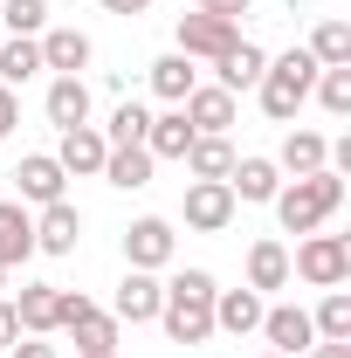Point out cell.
I'll return each instance as SVG.
<instances>
[{"label": "cell", "instance_id": "obj_1", "mask_svg": "<svg viewBox=\"0 0 351 358\" xmlns=\"http://www.w3.org/2000/svg\"><path fill=\"white\" fill-rule=\"evenodd\" d=\"M214 275L207 268H179L173 282H166V303H159V331L173 338V345H207L214 338Z\"/></svg>", "mask_w": 351, "mask_h": 358}, {"label": "cell", "instance_id": "obj_2", "mask_svg": "<svg viewBox=\"0 0 351 358\" xmlns=\"http://www.w3.org/2000/svg\"><path fill=\"white\" fill-rule=\"evenodd\" d=\"M275 221H282V234H317V227L331 221L338 207H345V173H303V179H282L275 186Z\"/></svg>", "mask_w": 351, "mask_h": 358}, {"label": "cell", "instance_id": "obj_3", "mask_svg": "<svg viewBox=\"0 0 351 358\" xmlns=\"http://www.w3.org/2000/svg\"><path fill=\"white\" fill-rule=\"evenodd\" d=\"M310 90H317V62H310V48H289V55H268L255 96H262V110L275 124H296V110L310 103Z\"/></svg>", "mask_w": 351, "mask_h": 358}, {"label": "cell", "instance_id": "obj_4", "mask_svg": "<svg viewBox=\"0 0 351 358\" xmlns=\"http://www.w3.org/2000/svg\"><path fill=\"white\" fill-rule=\"evenodd\" d=\"M289 275H303L310 289H345L351 282V241L345 234H303V248L289 255Z\"/></svg>", "mask_w": 351, "mask_h": 358}, {"label": "cell", "instance_id": "obj_5", "mask_svg": "<svg viewBox=\"0 0 351 358\" xmlns=\"http://www.w3.org/2000/svg\"><path fill=\"white\" fill-rule=\"evenodd\" d=\"M173 255H179V234H173V221L166 214H138L131 227H124V262L131 268H173Z\"/></svg>", "mask_w": 351, "mask_h": 358}, {"label": "cell", "instance_id": "obj_6", "mask_svg": "<svg viewBox=\"0 0 351 358\" xmlns=\"http://www.w3.org/2000/svg\"><path fill=\"white\" fill-rule=\"evenodd\" d=\"M179 55H186V62H220V55H227V48L241 42V28H234V21H214V14H200V7H193V14H179Z\"/></svg>", "mask_w": 351, "mask_h": 358}, {"label": "cell", "instance_id": "obj_7", "mask_svg": "<svg viewBox=\"0 0 351 358\" xmlns=\"http://www.w3.org/2000/svg\"><path fill=\"white\" fill-rule=\"evenodd\" d=\"M234 207H241V200L227 193V179H193L179 214H186L193 234H227V227H234Z\"/></svg>", "mask_w": 351, "mask_h": 358}, {"label": "cell", "instance_id": "obj_8", "mask_svg": "<svg viewBox=\"0 0 351 358\" xmlns=\"http://www.w3.org/2000/svg\"><path fill=\"white\" fill-rule=\"evenodd\" d=\"M159 303H166V282H159L152 268H124L110 317H117V324H159Z\"/></svg>", "mask_w": 351, "mask_h": 358}, {"label": "cell", "instance_id": "obj_9", "mask_svg": "<svg viewBox=\"0 0 351 358\" xmlns=\"http://www.w3.org/2000/svg\"><path fill=\"white\" fill-rule=\"evenodd\" d=\"M62 186H69V173L55 166V152H28V159L14 166V193H21V207H48V200H69Z\"/></svg>", "mask_w": 351, "mask_h": 358}, {"label": "cell", "instance_id": "obj_10", "mask_svg": "<svg viewBox=\"0 0 351 358\" xmlns=\"http://www.w3.org/2000/svg\"><path fill=\"white\" fill-rule=\"evenodd\" d=\"M262 338H268V352H282V358H296L317 345V324H310L303 303H275V310H262Z\"/></svg>", "mask_w": 351, "mask_h": 358}, {"label": "cell", "instance_id": "obj_11", "mask_svg": "<svg viewBox=\"0 0 351 358\" xmlns=\"http://www.w3.org/2000/svg\"><path fill=\"white\" fill-rule=\"evenodd\" d=\"M76 241H83V214L69 200H48L35 214V255H76Z\"/></svg>", "mask_w": 351, "mask_h": 358}, {"label": "cell", "instance_id": "obj_12", "mask_svg": "<svg viewBox=\"0 0 351 358\" xmlns=\"http://www.w3.org/2000/svg\"><path fill=\"white\" fill-rule=\"evenodd\" d=\"M179 110H186L193 138H227V124H234V96L220 83H193V96H186Z\"/></svg>", "mask_w": 351, "mask_h": 358}, {"label": "cell", "instance_id": "obj_13", "mask_svg": "<svg viewBox=\"0 0 351 358\" xmlns=\"http://www.w3.org/2000/svg\"><path fill=\"white\" fill-rule=\"evenodd\" d=\"M35 42H42V69H55V76H83L89 55H96L83 28H42Z\"/></svg>", "mask_w": 351, "mask_h": 358}, {"label": "cell", "instance_id": "obj_14", "mask_svg": "<svg viewBox=\"0 0 351 358\" xmlns=\"http://www.w3.org/2000/svg\"><path fill=\"white\" fill-rule=\"evenodd\" d=\"M103 152H110L103 131H96V124H76V131H62V145H55V166L69 179H96L103 173Z\"/></svg>", "mask_w": 351, "mask_h": 358}, {"label": "cell", "instance_id": "obj_15", "mask_svg": "<svg viewBox=\"0 0 351 358\" xmlns=\"http://www.w3.org/2000/svg\"><path fill=\"white\" fill-rule=\"evenodd\" d=\"M42 110H48V124H55V131L89 124V83H83V76H55L48 96H42Z\"/></svg>", "mask_w": 351, "mask_h": 358}, {"label": "cell", "instance_id": "obj_16", "mask_svg": "<svg viewBox=\"0 0 351 358\" xmlns=\"http://www.w3.org/2000/svg\"><path fill=\"white\" fill-rule=\"evenodd\" d=\"M262 296L255 289H214V331H227V338H248V331H262Z\"/></svg>", "mask_w": 351, "mask_h": 358}, {"label": "cell", "instance_id": "obj_17", "mask_svg": "<svg viewBox=\"0 0 351 358\" xmlns=\"http://www.w3.org/2000/svg\"><path fill=\"white\" fill-rule=\"evenodd\" d=\"M35 255V214L21 200H0V268H21Z\"/></svg>", "mask_w": 351, "mask_h": 358}, {"label": "cell", "instance_id": "obj_18", "mask_svg": "<svg viewBox=\"0 0 351 358\" xmlns=\"http://www.w3.org/2000/svg\"><path fill=\"white\" fill-rule=\"evenodd\" d=\"M152 166H159V159H152L145 145H110V152H103V173H96V179H110L117 193H138V186H152Z\"/></svg>", "mask_w": 351, "mask_h": 358}, {"label": "cell", "instance_id": "obj_19", "mask_svg": "<svg viewBox=\"0 0 351 358\" xmlns=\"http://www.w3.org/2000/svg\"><path fill=\"white\" fill-rule=\"evenodd\" d=\"M275 186H282L275 159H234V173H227V193H234V200H248V207H268V200H275Z\"/></svg>", "mask_w": 351, "mask_h": 358}, {"label": "cell", "instance_id": "obj_20", "mask_svg": "<svg viewBox=\"0 0 351 358\" xmlns=\"http://www.w3.org/2000/svg\"><path fill=\"white\" fill-rule=\"evenodd\" d=\"M248 289H255V296H268V289H289V248H282L275 234H262V241L248 248Z\"/></svg>", "mask_w": 351, "mask_h": 358}, {"label": "cell", "instance_id": "obj_21", "mask_svg": "<svg viewBox=\"0 0 351 358\" xmlns=\"http://www.w3.org/2000/svg\"><path fill=\"white\" fill-rule=\"evenodd\" d=\"M262 69H268V55H262L255 42H234V48L214 62V76H220L227 96H234V90H255V83H262Z\"/></svg>", "mask_w": 351, "mask_h": 358}, {"label": "cell", "instance_id": "obj_22", "mask_svg": "<svg viewBox=\"0 0 351 358\" xmlns=\"http://www.w3.org/2000/svg\"><path fill=\"white\" fill-rule=\"evenodd\" d=\"M324 159H331V138H324V131H289V138H282V159H275V173L303 179V173H324Z\"/></svg>", "mask_w": 351, "mask_h": 358}, {"label": "cell", "instance_id": "obj_23", "mask_svg": "<svg viewBox=\"0 0 351 358\" xmlns=\"http://www.w3.org/2000/svg\"><path fill=\"white\" fill-rule=\"evenodd\" d=\"M193 83H200V69H193V62H186L179 48L152 62V96H159L166 110H173V103H186V96H193Z\"/></svg>", "mask_w": 351, "mask_h": 358}, {"label": "cell", "instance_id": "obj_24", "mask_svg": "<svg viewBox=\"0 0 351 358\" xmlns=\"http://www.w3.org/2000/svg\"><path fill=\"white\" fill-rule=\"evenodd\" d=\"M14 317H21V338H48L55 331V282H21Z\"/></svg>", "mask_w": 351, "mask_h": 358}, {"label": "cell", "instance_id": "obj_25", "mask_svg": "<svg viewBox=\"0 0 351 358\" xmlns=\"http://www.w3.org/2000/svg\"><path fill=\"white\" fill-rule=\"evenodd\" d=\"M186 145H193V124H186V110H159L152 124H145V152L152 159H186Z\"/></svg>", "mask_w": 351, "mask_h": 358}, {"label": "cell", "instance_id": "obj_26", "mask_svg": "<svg viewBox=\"0 0 351 358\" xmlns=\"http://www.w3.org/2000/svg\"><path fill=\"white\" fill-rule=\"evenodd\" d=\"M35 76H42V42L35 35H7L0 42V83L21 90V83H35Z\"/></svg>", "mask_w": 351, "mask_h": 358}, {"label": "cell", "instance_id": "obj_27", "mask_svg": "<svg viewBox=\"0 0 351 358\" xmlns=\"http://www.w3.org/2000/svg\"><path fill=\"white\" fill-rule=\"evenodd\" d=\"M179 166H186L193 179H227L234 173V145H227V138H193Z\"/></svg>", "mask_w": 351, "mask_h": 358}, {"label": "cell", "instance_id": "obj_28", "mask_svg": "<svg viewBox=\"0 0 351 358\" xmlns=\"http://www.w3.org/2000/svg\"><path fill=\"white\" fill-rule=\"evenodd\" d=\"M310 62H317V69H345V62H351V21H317Z\"/></svg>", "mask_w": 351, "mask_h": 358}, {"label": "cell", "instance_id": "obj_29", "mask_svg": "<svg viewBox=\"0 0 351 358\" xmlns=\"http://www.w3.org/2000/svg\"><path fill=\"white\" fill-rule=\"evenodd\" d=\"M310 324H317V338L351 345V296H345V289H324V303L310 310Z\"/></svg>", "mask_w": 351, "mask_h": 358}, {"label": "cell", "instance_id": "obj_30", "mask_svg": "<svg viewBox=\"0 0 351 358\" xmlns=\"http://www.w3.org/2000/svg\"><path fill=\"white\" fill-rule=\"evenodd\" d=\"M69 338H76V358H83V352H117V317L89 310L83 324H69Z\"/></svg>", "mask_w": 351, "mask_h": 358}, {"label": "cell", "instance_id": "obj_31", "mask_svg": "<svg viewBox=\"0 0 351 358\" xmlns=\"http://www.w3.org/2000/svg\"><path fill=\"white\" fill-rule=\"evenodd\" d=\"M145 124H152V110H145V103H117V110H110V124H103V145H145Z\"/></svg>", "mask_w": 351, "mask_h": 358}, {"label": "cell", "instance_id": "obj_32", "mask_svg": "<svg viewBox=\"0 0 351 358\" xmlns=\"http://www.w3.org/2000/svg\"><path fill=\"white\" fill-rule=\"evenodd\" d=\"M331 117H351V62L345 69H317V90H310Z\"/></svg>", "mask_w": 351, "mask_h": 358}, {"label": "cell", "instance_id": "obj_33", "mask_svg": "<svg viewBox=\"0 0 351 358\" xmlns=\"http://www.w3.org/2000/svg\"><path fill=\"white\" fill-rule=\"evenodd\" d=\"M0 28H7V35H42L48 28V0H0Z\"/></svg>", "mask_w": 351, "mask_h": 358}, {"label": "cell", "instance_id": "obj_34", "mask_svg": "<svg viewBox=\"0 0 351 358\" xmlns=\"http://www.w3.org/2000/svg\"><path fill=\"white\" fill-rule=\"evenodd\" d=\"M0 358H62V352H55L48 338H14V345H7Z\"/></svg>", "mask_w": 351, "mask_h": 358}, {"label": "cell", "instance_id": "obj_35", "mask_svg": "<svg viewBox=\"0 0 351 358\" xmlns=\"http://www.w3.org/2000/svg\"><path fill=\"white\" fill-rule=\"evenodd\" d=\"M255 0H200V14H214V21H241Z\"/></svg>", "mask_w": 351, "mask_h": 358}, {"label": "cell", "instance_id": "obj_36", "mask_svg": "<svg viewBox=\"0 0 351 358\" xmlns=\"http://www.w3.org/2000/svg\"><path fill=\"white\" fill-rule=\"evenodd\" d=\"M21 338V317H14V296H0V352Z\"/></svg>", "mask_w": 351, "mask_h": 358}, {"label": "cell", "instance_id": "obj_37", "mask_svg": "<svg viewBox=\"0 0 351 358\" xmlns=\"http://www.w3.org/2000/svg\"><path fill=\"white\" fill-rule=\"evenodd\" d=\"M14 124H21V96H14V90L0 83V138L14 131Z\"/></svg>", "mask_w": 351, "mask_h": 358}, {"label": "cell", "instance_id": "obj_38", "mask_svg": "<svg viewBox=\"0 0 351 358\" xmlns=\"http://www.w3.org/2000/svg\"><path fill=\"white\" fill-rule=\"evenodd\" d=\"M145 7H152V0H103V14H124V21H131V14H145Z\"/></svg>", "mask_w": 351, "mask_h": 358}, {"label": "cell", "instance_id": "obj_39", "mask_svg": "<svg viewBox=\"0 0 351 358\" xmlns=\"http://www.w3.org/2000/svg\"><path fill=\"white\" fill-rule=\"evenodd\" d=\"M310 358H351V345H331V338H317V345H310Z\"/></svg>", "mask_w": 351, "mask_h": 358}, {"label": "cell", "instance_id": "obj_40", "mask_svg": "<svg viewBox=\"0 0 351 358\" xmlns=\"http://www.w3.org/2000/svg\"><path fill=\"white\" fill-rule=\"evenodd\" d=\"M83 358H117V352H83Z\"/></svg>", "mask_w": 351, "mask_h": 358}, {"label": "cell", "instance_id": "obj_41", "mask_svg": "<svg viewBox=\"0 0 351 358\" xmlns=\"http://www.w3.org/2000/svg\"><path fill=\"white\" fill-rule=\"evenodd\" d=\"M255 358H282V352H255Z\"/></svg>", "mask_w": 351, "mask_h": 358}, {"label": "cell", "instance_id": "obj_42", "mask_svg": "<svg viewBox=\"0 0 351 358\" xmlns=\"http://www.w3.org/2000/svg\"><path fill=\"white\" fill-rule=\"evenodd\" d=\"M0 289H7V268H0Z\"/></svg>", "mask_w": 351, "mask_h": 358}]
</instances>
